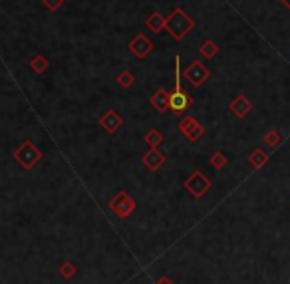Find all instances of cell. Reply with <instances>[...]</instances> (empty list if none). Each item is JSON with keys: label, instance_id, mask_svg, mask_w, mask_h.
Segmentation results:
<instances>
[{"label": "cell", "instance_id": "1", "mask_svg": "<svg viewBox=\"0 0 290 284\" xmlns=\"http://www.w3.org/2000/svg\"><path fill=\"white\" fill-rule=\"evenodd\" d=\"M193 30H195V20L189 16L183 8H173L171 14L167 16V22H165V32L171 36L173 40L181 42Z\"/></svg>", "mask_w": 290, "mask_h": 284}, {"label": "cell", "instance_id": "2", "mask_svg": "<svg viewBox=\"0 0 290 284\" xmlns=\"http://www.w3.org/2000/svg\"><path fill=\"white\" fill-rule=\"evenodd\" d=\"M193 106V96H189L181 84V70H179V56H175V88L169 96V111L173 115H183Z\"/></svg>", "mask_w": 290, "mask_h": 284}, {"label": "cell", "instance_id": "3", "mask_svg": "<svg viewBox=\"0 0 290 284\" xmlns=\"http://www.w3.org/2000/svg\"><path fill=\"white\" fill-rule=\"evenodd\" d=\"M185 189L195 197V199H203L211 189H213V181L207 177L203 171H193L189 177L185 179Z\"/></svg>", "mask_w": 290, "mask_h": 284}, {"label": "cell", "instance_id": "4", "mask_svg": "<svg viewBox=\"0 0 290 284\" xmlns=\"http://www.w3.org/2000/svg\"><path fill=\"white\" fill-rule=\"evenodd\" d=\"M183 78L193 86V88H201L205 86L209 80H211V70L199 62V60H193L185 70H183Z\"/></svg>", "mask_w": 290, "mask_h": 284}, {"label": "cell", "instance_id": "5", "mask_svg": "<svg viewBox=\"0 0 290 284\" xmlns=\"http://www.w3.org/2000/svg\"><path fill=\"white\" fill-rule=\"evenodd\" d=\"M179 131L187 137L189 143H197L201 137L205 135V127L199 124V120H195V117H191V115L183 117L181 122H179Z\"/></svg>", "mask_w": 290, "mask_h": 284}, {"label": "cell", "instance_id": "6", "mask_svg": "<svg viewBox=\"0 0 290 284\" xmlns=\"http://www.w3.org/2000/svg\"><path fill=\"white\" fill-rule=\"evenodd\" d=\"M127 48H129V52L133 54L137 60H145L149 54L153 52L155 44H153V42H151V40H149L145 34H137V36H133V38L129 40Z\"/></svg>", "mask_w": 290, "mask_h": 284}, {"label": "cell", "instance_id": "7", "mask_svg": "<svg viewBox=\"0 0 290 284\" xmlns=\"http://www.w3.org/2000/svg\"><path fill=\"white\" fill-rule=\"evenodd\" d=\"M109 207H111V211H113V213L119 215V217H129V215L135 211V201L127 195V193L119 191L117 195L111 199Z\"/></svg>", "mask_w": 290, "mask_h": 284}, {"label": "cell", "instance_id": "8", "mask_svg": "<svg viewBox=\"0 0 290 284\" xmlns=\"http://www.w3.org/2000/svg\"><path fill=\"white\" fill-rule=\"evenodd\" d=\"M229 109L233 111V115L236 120H245L253 111V102L245 93H236L235 98L231 100V104H229Z\"/></svg>", "mask_w": 290, "mask_h": 284}, {"label": "cell", "instance_id": "9", "mask_svg": "<svg viewBox=\"0 0 290 284\" xmlns=\"http://www.w3.org/2000/svg\"><path fill=\"white\" fill-rule=\"evenodd\" d=\"M14 155H16V159H18L24 167H32V165L40 159V151H38L36 147H34L30 141L22 143L18 149H16V153H14Z\"/></svg>", "mask_w": 290, "mask_h": 284}, {"label": "cell", "instance_id": "10", "mask_svg": "<svg viewBox=\"0 0 290 284\" xmlns=\"http://www.w3.org/2000/svg\"><path fill=\"white\" fill-rule=\"evenodd\" d=\"M124 124V120H122V115L115 111V109H108L104 115H102V120H100V125L108 131V133H115L119 127Z\"/></svg>", "mask_w": 290, "mask_h": 284}, {"label": "cell", "instance_id": "11", "mask_svg": "<svg viewBox=\"0 0 290 284\" xmlns=\"http://www.w3.org/2000/svg\"><path fill=\"white\" fill-rule=\"evenodd\" d=\"M163 163H165V155L157 147H151L143 155V165L147 169H151V171H157L159 167H163Z\"/></svg>", "mask_w": 290, "mask_h": 284}, {"label": "cell", "instance_id": "12", "mask_svg": "<svg viewBox=\"0 0 290 284\" xmlns=\"http://www.w3.org/2000/svg\"><path fill=\"white\" fill-rule=\"evenodd\" d=\"M169 96H171V91H167L165 88H159L155 89V93L149 98V102H151V106L155 107L157 111H167L169 109Z\"/></svg>", "mask_w": 290, "mask_h": 284}, {"label": "cell", "instance_id": "13", "mask_svg": "<svg viewBox=\"0 0 290 284\" xmlns=\"http://www.w3.org/2000/svg\"><path fill=\"white\" fill-rule=\"evenodd\" d=\"M269 153L264 151V149H260V147H254L253 151L249 153V157H247V163L253 167V169H262L267 163H269Z\"/></svg>", "mask_w": 290, "mask_h": 284}, {"label": "cell", "instance_id": "14", "mask_svg": "<svg viewBox=\"0 0 290 284\" xmlns=\"http://www.w3.org/2000/svg\"><path fill=\"white\" fill-rule=\"evenodd\" d=\"M165 22H167V18L163 14H159V12H151L147 20H145V26H147V30H151L153 34H159V32H163L165 30Z\"/></svg>", "mask_w": 290, "mask_h": 284}, {"label": "cell", "instance_id": "15", "mask_svg": "<svg viewBox=\"0 0 290 284\" xmlns=\"http://www.w3.org/2000/svg\"><path fill=\"white\" fill-rule=\"evenodd\" d=\"M262 143H264L269 149H278V147H280V143H282V133H280L278 129L271 127L269 131H264V135H262Z\"/></svg>", "mask_w": 290, "mask_h": 284}, {"label": "cell", "instance_id": "16", "mask_svg": "<svg viewBox=\"0 0 290 284\" xmlns=\"http://www.w3.org/2000/svg\"><path fill=\"white\" fill-rule=\"evenodd\" d=\"M217 54H219V46L213 42V40H205V42L201 44V56H203V58L213 60Z\"/></svg>", "mask_w": 290, "mask_h": 284}, {"label": "cell", "instance_id": "17", "mask_svg": "<svg viewBox=\"0 0 290 284\" xmlns=\"http://www.w3.org/2000/svg\"><path fill=\"white\" fill-rule=\"evenodd\" d=\"M209 165L211 167H215V169H225L227 165H229V157H227V153H223V151H215L213 155H211V159H209Z\"/></svg>", "mask_w": 290, "mask_h": 284}, {"label": "cell", "instance_id": "18", "mask_svg": "<svg viewBox=\"0 0 290 284\" xmlns=\"http://www.w3.org/2000/svg\"><path fill=\"white\" fill-rule=\"evenodd\" d=\"M145 143H147L149 147H159V145L163 143V135H161V131H157V129H149V131L145 133Z\"/></svg>", "mask_w": 290, "mask_h": 284}, {"label": "cell", "instance_id": "19", "mask_svg": "<svg viewBox=\"0 0 290 284\" xmlns=\"http://www.w3.org/2000/svg\"><path fill=\"white\" fill-rule=\"evenodd\" d=\"M30 66H32V70L36 72V74H44V72L48 70V60L44 56H34L32 62H30Z\"/></svg>", "mask_w": 290, "mask_h": 284}, {"label": "cell", "instance_id": "20", "mask_svg": "<svg viewBox=\"0 0 290 284\" xmlns=\"http://www.w3.org/2000/svg\"><path fill=\"white\" fill-rule=\"evenodd\" d=\"M133 82H135V76H133L131 72H122V74L117 76V84H119L122 88H131Z\"/></svg>", "mask_w": 290, "mask_h": 284}, {"label": "cell", "instance_id": "21", "mask_svg": "<svg viewBox=\"0 0 290 284\" xmlns=\"http://www.w3.org/2000/svg\"><path fill=\"white\" fill-rule=\"evenodd\" d=\"M44 2V6L48 8V10H52V12H56L62 4H64V0H42Z\"/></svg>", "mask_w": 290, "mask_h": 284}, {"label": "cell", "instance_id": "22", "mask_svg": "<svg viewBox=\"0 0 290 284\" xmlns=\"http://www.w3.org/2000/svg\"><path fill=\"white\" fill-rule=\"evenodd\" d=\"M278 2H280L284 8H288V10H290V0H278Z\"/></svg>", "mask_w": 290, "mask_h": 284}, {"label": "cell", "instance_id": "23", "mask_svg": "<svg viewBox=\"0 0 290 284\" xmlns=\"http://www.w3.org/2000/svg\"><path fill=\"white\" fill-rule=\"evenodd\" d=\"M157 284H173V282H171L169 278H159V280H157Z\"/></svg>", "mask_w": 290, "mask_h": 284}]
</instances>
